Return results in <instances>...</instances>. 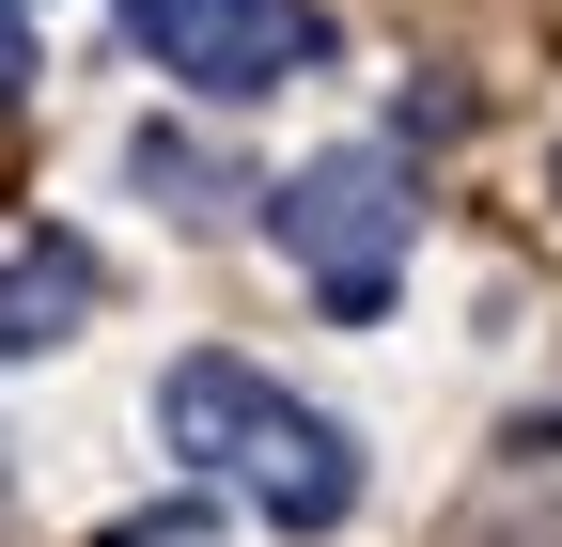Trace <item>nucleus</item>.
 <instances>
[{
    "mask_svg": "<svg viewBox=\"0 0 562 547\" xmlns=\"http://www.w3.org/2000/svg\"><path fill=\"white\" fill-rule=\"evenodd\" d=\"M157 438L172 454H203V469H235V485L281 516V532H344L360 516V438L328 423V406H297L281 376H250V360H172V391H157Z\"/></svg>",
    "mask_w": 562,
    "mask_h": 547,
    "instance_id": "f257e3e1",
    "label": "nucleus"
},
{
    "mask_svg": "<svg viewBox=\"0 0 562 547\" xmlns=\"http://www.w3.org/2000/svg\"><path fill=\"white\" fill-rule=\"evenodd\" d=\"M266 220H281V250L313 266V298L360 328V313H391V266H406V220H422V203H406V172L375 142H328V157H297V172L266 188Z\"/></svg>",
    "mask_w": 562,
    "mask_h": 547,
    "instance_id": "f03ea898",
    "label": "nucleus"
},
{
    "mask_svg": "<svg viewBox=\"0 0 562 547\" xmlns=\"http://www.w3.org/2000/svg\"><path fill=\"white\" fill-rule=\"evenodd\" d=\"M140 63H172L188 94H281L328 63V16L313 0H125Z\"/></svg>",
    "mask_w": 562,
    "mask_h": 547,
    "instance_id": "7ed1b4c3",
    "label": "nucleus"
},
{
    "mask_svg": "<svg viewBox=\"0 0 562 547\" xmlns=\"http://www.w3.org/2000/svg\"><path fill=\"white\" fill-rule=\"evenodd\" d=\"M79 313H94V250H63V235H0V360L63 345Z\"/></svg>",
    "mask_w": 562,
    "mask_h": 547,
    "instance_id": "20e7f679",
    "label": "nucleus"
},
{
    "mask_svg": "<svg viewBox=\"0 0 562 547\" xmlns=\"http://www.w3.org/2000/svg\"><path fill=\"white\" fill-rule=\"evenodd\" d=\"M94 547H220V516H203V501H157V516H125V532H94Z\"/></svg>",
    "mask_w": 562,
    "mask_h": 547,
    "instance_id": "39448f33",
    "label": "nucleus"
},
{
    "mask_svg": "<svg viewBox=\"0 0 562 547\" xmlns=\"http://www.w3.org/2000/svg\"><path fill=\"white\" fill-rule=\"evenodd\" d=\"M32 79V32H16V0H0V94H16Z\"/></svg>",
    "mask_w": 562,
    "mask_h": 547,
    "instance_id": "423d86ee",
    "label": "nucleus"
},
{
    "mask_svg": "<svg viewBox=\"0 0 562 547\" xmlns=\"http://www.w3.org/2000/svg\"><path fill=\"white\" fill-rule=\"evenodd\" d=\"M547 203H562V142H547Z\"/></svg>",
    "mask_w": 562,
    "mask_h": 547,
    "instance_id": "0eeeda50",
    "label": "nucleus"
}]
</instances>
